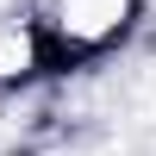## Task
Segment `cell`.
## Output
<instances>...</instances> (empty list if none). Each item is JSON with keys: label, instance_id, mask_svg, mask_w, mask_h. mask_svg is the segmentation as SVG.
I'll use <instances>...</instances> for the list:
<instances>
[{"label": "cell", "instance_id": "1", "mask_svg": "<svg viewBox=\"0 0 156 156\" xmlns=\"http://www.w3.org/2000/svg\"><path fill=\"white\" fill-rule=\"evenodd\" d=\"M137 12H144V0H50L37 31H44L50 62L62 56L75 62V56H100L106 44H119L137 25Z\"/></svg>", "mask_w": 156, "mask_h": 156}, {"label": "cell", "instance_id": "2", "mask_svg": "<svg viewBox=\"0 0 156 156\" xmlns=\"http://www.w3.org/2000/svg\"><path fill=\"white\" fill-rule=\"evenodd\" d=\"M44 69H50V50H44L37 19H6L0 25V87H19Z\"/></svg>", "mask_w": 156, "mask_h": 156}, {"label": "cell", "instance_id": "3", "mask_svg": "<svg viewBox=\"0 0 156 156\" xmlns=\"http://www.w3.org/2000/svg\"><path fill=\"white\" fill-rule=\"evenodd\" d=\"M0 6H6V0H0Z\"/></svg>", "mask_w": 156, "mask_h": 156}]
</instances>
